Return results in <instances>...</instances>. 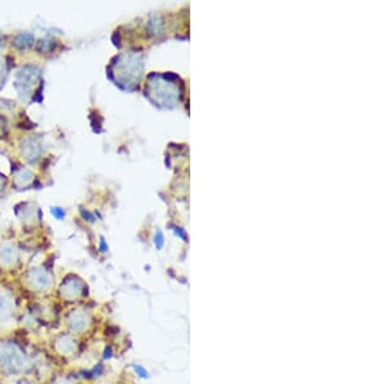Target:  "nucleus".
Here are the masks:
<instances>
[{"label": "nucleus", "instance_id": "7ed1b4c3", "mask_svg": "<svg viewBox=\"0 0 388 384\" xmlns=\"http://www.w3.org/2000/svg\"><path fill=\"white\" fill-rule=\"evenodd\" d=\"M56 348L61 354H72L75 352V340L70 335H61L56 342Z\"/></svg>", "mask_w": 388, "mask_h": 384}, {"label": "nucleus", "instance_id": "39448f33", "mask_svg": "<svg viewBox=\"0 0 388 384\" xmlns=\"http://www.w3.org/2000/svg\"><path fill=\"white\" fill-rule=\"evenodd\" d=\"M131 367L134 369L135 373H136L141 379H148L149 378V371L146 370L144 366H141V365H138V364H132L131 365Z\"/></svg>", "mask_w": 388, "mask_h": 384}, {"label": "nucleus", "instance_id": "423d86ee", "mask_svg": "<svg viewBox=\"0 0 388 384\" xmlns=\"http://www.w3.org/2000/svg\"><path fill=\"white\" fill-rule=\"evenodd\" d=\"M111 357H113V350H111L110 347H106L105 350H104V358H105V360H110Z\"/></svg>", "mask_w": 388, "mask_h": 384}, {"label": "nucleus", "instance_id": "f257e3e1", "mask_svg": "<svg viewBox=\"0 0 388 384\" xmlns=\"http://www.w3.org/2000/svg\"><path fill=\"white\" fill-rule=\"evenodd\" d=\"M0 367L10 374L28 370L29 360L24 352L12 343H0Z\"/></svg>", "mask_w": 388, "mask_h": 384}, {"label": "nucleus", "instance_id": "6e6552de", "mask_svg": "<svg viewBox=\"0 0 388 384\" xmlns=\"http://www.w3.org/2000/svg\"><path fill=\"white\" fill-rule=\"evenodd\" d=\"M16 384H26V383H16Z\"/></svg>", "mask_w": 388, "mask_h": 384}, {"label": "nucleus", "instance_id": "f03ea898", "mask_svg": "<svg viewBox=\"0 0 388 384\" xmlns=\"http://www.w3.org/2000/svg\"><path fill=\"white\" fill-rule=\"evenodd\" d=\"M68 323L74 333H82L88 326V315L80 311H74L68 317Z\"/></svg>", "mask_w": 388, "mask_h": 384}, {"label": "nucleus", "instance_id": "0eeeda50", "mask_svg": "<svg viewBox=\"0 0 388 384\" xmlns=\"http://www.w3.org/2000/svg\"><path fill=\"white\" fill-rule=\"evenodd\" d=\"M59 384H75V383H72V382H62V383H59Z\"/></svg>", "mask_w": 388, "mask_h": 384}, {"label": "nucleus", "instance_id": "20e7f679", "mask_svg": "<svg viewBox=\"0 0 388 384\" xmlns=\"http://www.w3.org/2000/svg\"><path fill=\"white\" fill-rule=\"evenodd\" d=\"M10 315H12V312H10L8 302L4 299H0V321H5Z\"/></svg>", "mask_w": 388, "mask_h": 384}]
</instances>
